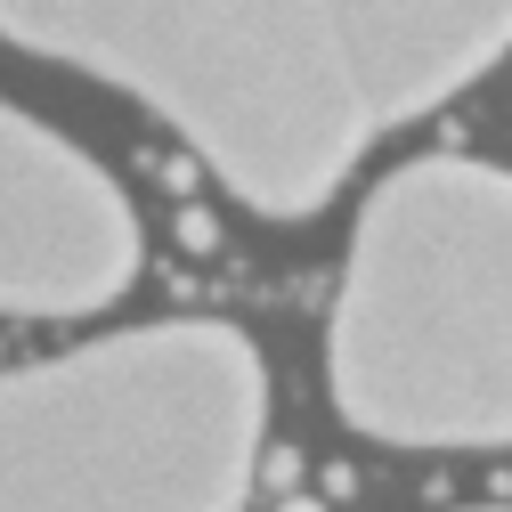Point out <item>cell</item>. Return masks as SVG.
Listing matches in <instances>:
<instances>
[{
  "instance_id": "obj_3",
  "label": "cell",
  "mask_w": 512,
  "mask_h": 512,
  "mask_svg": "<svg viewBox=\"0 0 512 512\" xmlns=\"http://www.w3.org/2000/svg\"><path fill=\"white\" fill-rule=\"evenodd\" d=\"M269 374L236 326L106 334L0 374V512H244Z\"/></svg>"
},
{
  "instance_id": "obj_2",
  "label": "cell",
  "mask_w": 512,
  "mask_h": 512,
  "mask_svg": "<svg viewBox=\"0 0 512 512\" xmlns=\"http://www.w3.org/2000/svg\"><path fill=\"white\" fill-rule=\"evenodd\" d=\"M326 382L382 447H512V171L423 155L366 196Z\"/></svg>"
},
{
  "instance_id": "obj_4",
  "label": "cell",
  "mask_w": 512,
  "mask_h": 512,
  "mask_svg": "<svg viewBox=\"0 0 512 512\" xmlns=\"http://www.w3.org/2000/svg\"><path fill=\"white\" fill-rule=\"evenodd\" d=\"M139 277V220L122 187L57 131L0 98V309L82 317Z\"/></svg>"
},
{
  "instance_id": "obj_1",
  "label": "cell",
  "mask_w": 512,
  "mask_h": 512,
  "mask_svg": "<svg viewBox=\"0 0 512 512\" xmlns=\"http://www.w3.org/2000/svg\"><path fill=\"white\" fill-rule=\"evenodd\" d=\"M0 33L131 90L261 220L512 57V0H0Z\"/></svg>"
}]
</instances>
